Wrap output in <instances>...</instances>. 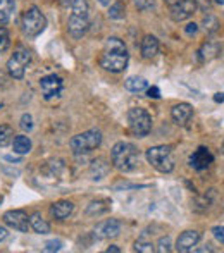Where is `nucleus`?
Returning a JSON list of instances; mask_svg holds the SVG:
<instances>
[{
    "instance_id": "nucleus-1",
    "label": "nucleus",
    "mask_w": 224,
    "mask_h": 253,
    "mask_svg": "<svg viewBox=\"0 0 224 253\" xmlns=\"http://www.w3.org/2000/svg\"><path fill=\"white\" fill-rule=\"evenodd\" d=\"M128 62H130V54H128L126 43L117 36L107 38L100 57V66L105 71L119 74L128 67Z\"/></svg>"
},
{
    "instance_id": "nucleus-2",
    "label": "nucleus",
    "mask_w": 224,
    "mask_h": 253,
    "mask_svg": "<svg viewBox=\"0 0 224 253\" xmlns=\"http://www.w3.org/2000/svg\"><path fill=\"white\" fill-rule=\"evenodd\" d=\"M112 165L121 172H133L138 169L140 152L130 142H117L111 150Z\"/></svg>"
},
{
    "instance_id": "nucleus-3",
    "label": "nucleus",
    "mask_w": 224,
    "mask_h": 253,
    "mask_svg": "<svg viewBox=\"0 0 224 253\" xmlns=\"http://www.w3.org/2000/svg\"><path fill=\"white\" fill-rule=\"evenodd\" d=\"M149 164L152 165L155 171L162 172V174H169V172L174 171L176 167V160L172 148L169 145H157L150 146L145 153Z\"/></svg>"
},
{
    "instance_id": "nucleus-4",
    "label": "nucleus",
    "mask_w": 224,
    "mask_h": 253,
    "mask_svg": "<svg viewBox=\"0 0 224 253\" xmlns=\"http://www.w3.org/2000/svg\"><path fill=\"white\" fill-rule=\"evenodd\" d=\"M21 28H22V33L26 35L28 38H37L38 35H41L47 28V18L45 14L37 7H30L28 11H24L21 19Z\"/></svg>"
},
{
    "instance_id": "nucleus-5",
    "label": "nucleus",
    "mask_w": 224,
    "mask_h": 253,
    "mask_svg": "<svg viewBox=\"0 0 224 253\" xmlns=\"http://www.w3.org/2000/svg\"><path fill=\"white\" fill-rule=\"evenodd\" d=\"M102 145V133L98 129H88L85 133H79L71 138L69 146H71L75 155H83L97 150Z\"/></svg>"
},
{
    "instance_id": "nucleus-6",
    "label": "nucleus",
    "mask_w": 224,
    "mask_h": 253,
    "mask_svg": "<svg viewBox=\"0 0 224 253\" xmlns=\"http://www.w3.org/2000/svg\"><path fill=\"white\" fill-rule=\"evenodd\" d=\"M128 126L136 138H145L152 131V117L145 108L133 107L128 110Z\"/></svg>"
},
{
    "instance_id": "nucleus-7",
    "label": "nucleus",
    "mask_w": 224,
    "mask_h": 253,
    "mask_svg": "<svg viewBox=\"0 0 224 253\" xmlns=\"http://www.w3.org/2000/svg\"><path fill=\"white\" fill-rule=\"evenodd\" d=\"M31 64V52L26 47H18L14 50V54L11 55V59L7 60V71L14 79H22L26 67Z\"/></svg>"
},
{
    "instance_id": "nucleus-8",
    "label": "nucleus",
    "mask_w": 224,
    "mask_h": 253,
    "mask_svg": "<svg viewBox=\"0 0 224 253\" xmlns=\"http://www.w3.org/2000/svg\"><path fill=\"white\" fill-rule=\"evenodd\" d=\"M2 220H4L5 226H9L14 231L28 233V229H30V217L22 210H7L2 216Z\"/></svg>"
},
{
    "instance_id": "nucleus-9",
    "label": "nucleus",
    "mask_w": 224,
    "mask_h": 253,
    "mask_svg": "<svg viewBox=\"0 0 224 253\" xmlns=\"http://www.w3.org/2000/svg\"><path fill=\"white\" fill-rule=\"evenodd\" d=\"M40 88H41V93H43V98H47V100L56 98L62 93L64 79L57 74L43 76V78L40 79Z\"/></svg>"
},
{
    "instance_id": "nucleus-10",
    "label": "nucleus",
    "mask_w": 224,
    "mask_h": 253,
    "mask_svg": "<svg viewBox=\"0 0 224 253\" xmlns=\"http://www.w3.org/2000/svg\"><path fill=\"white\" fill-rule=\"evenodd\" d=\"M197 12V5L195 0H179L178 4L169 7V16L174 22H183L187 19L193 18V14Z\"/></svg>"
},
{
    "instance_id": "nucleus-11",
    "label": "nucleus",
    "mask_w": 224,
    "mask_h": 253,
    "mask_svg": "<svg viewBox=\"0 0 224 253\" xmlns=\"http://www.w3.org/2000/svg\"><path fill=\"white\" fill-rule=\"evenodd\" d=\"M121 233V222L117 219H105L98 222L93 229V236L97 239H109L116 238Z\"/></svg>"
},
{
    "instance_id": "nucleus-12",
    "label": "nucleus",
    "mask_w": 224,
    "mask_h": 253,
    "mask_svg": "<svg viewBox=\"0 0 224 253\" xmlns=\"http://www.w3.org/2000/svg\"><path fill=\"white\" fill-rule=\"evenodd\" d=\"M214 162V155L207 146H198L190 155V165L195 171H205Z\"/></svg>"
},
{
    "instance_id": "nucleus-13",
    "label": "nucleus",
    "mask_w": 224,
    "mask_h": 253,
    "mask_svg": "<svg viewBox=\"0 0 224 253\" xmlns=\"http://www.w3.org/2000/svg\"><path fill=\"white\" fill-rule=\"evenodd\" d=\"M202 239V235L198 231H191V229H188V231H183L181 235H179V238L176 239V252L179 253H188V252H193L195 246L200 243Z\"/></svg>"
},
{
    "instance_id": "nucleus-14",
    "label": "nucleus",
    "mask_w": 224,
    "mask_h": 253,
    "mask_svg": "<svg viewBox=\"0 0 224 253\" xmlns=\"http://www.w3.org/2000/svg\"><path fill=\"white\" fill-rule=\"evenodd\" d=\"M90 28V21L85 16H78V14H71L69 19H67V33L71 35L75 40H79L86 35Z\"/></svg>"
},
{
    "instance_id": "nucleus-15",
    "label": "nucleus",
    "mask_w": 224,
    "mask_h": 253,
    "mask_svg": "<svg viewBox=\"0 0 224 253\" xmlns=\"http://www.w3.org/2000/svg\"><path fill=\"white\" fill-rule=\"evenodd\" d=\"M171 117L178 126H185L187 123H190V119L193 117V107L187 102H181V104H176L171 108Z\"/></svg>"
},
{
    "instance_id": "nucleus-16",
    "label": "nucleus",
    "mask_w": 224,
    "mask_h": 253,
    "mask_svg": "<svg viewBox=\"0 0 224 253\" xmlns=\"http://www.w3.org/2000/svg\"><path fill=\"white\" fill-rule=\"evenodd\" d=\"M75 212V203L69 200H59L50 207V216L57 220H64Z\"/></svg>"
},
{
    "instance_id": "nucleus-17",
    "label": "nucleus",
    "mask_w": 224,
    "mask_h": 253,
    "mask_svg": "<svg viewBox=\"0 0 224 253\" xmlns=\"http://www.w3.org/2000/svg\"><path fill=\"white\" fill-rule=\"evenodd\" d=\"M159 49H161V45H159L157 36H153V35H147V36H143L142 45H140V52H142L143 59H147V60L153 59V57L159 54Z\"/></svg>"
},
{
    "instance_id": "nucleus-18",
    "label": "nucleus",
    "mask_w": 224,
    "mask_h": 253,
    "mask_svg": "<svg viewBox=\"0 0 224 253\" xmlns=\"http://www.w3.org/2000/svg\"><path fill=\"white\" fill-rule=\"evenodd\" d=\"M109 171H111V164L105 159H95L90 165V178L92 181H102L104 178H107Z\"/></svg>"
},
{
    "instance_id": "nucleus-19",
    "label": "nucleus",
    "mask_w": 224,
    "mask_h": 253,
    "mask_svg": "<svg viewBox=\"0 0 224 253\" xmlns=\"http://www.w3.org/2000/svg\"><path fill=\"white\" fill-rule=\"evenodd\" d=\"M111 205L112 201L107 200V198H100V200H93L92 203L86 207L85 214L88 217H100L104 216V214H107L109 210H111Z\"/></svg>"
},
{
    "instance_id": "nucleus-20",
    "label": "nucleus",
    "mask_w": 224,
    "mask_h": 253,
    "mask_svg": "<svg viewBox=\"0 0 224 253\" xmlns=\"http://www.w3.org/2000/svg\"><path fill=\"white\" fill-rule=\"evenodd\" d=\"M30 227L38 235H49L50 233V224L41 217L40 212H35L30 216Z\"/></svg>"
},
{
    "instance_id": "nucleus-21",
    "label": "nucleus",
    "mask_w": 224,
    "mask_h": 253,
    "mask_svg": "<svg viewBox=\"0 0 224 253\" xmlns=\"http://www.w3.org/2000/svg\"><path fill=\"white\" fill-rule=\"evenodd\" d=\"M221 52V45L217 41L212 40H207L205 43L202 45L200 50H198V55L202 57L204 60H210V59H216Z\"/></svg>"
},
{
    "instance_id": "nucleus-22",
    "label": "nucleus",
    "mask_w": 224,
    "mask_h": 253,
    "mask_svg": "<svg viewBox=\"0 0 224 253\" xmlns=\"http://www.w3.org/2000/svg\"><path fill=\"white\" fill-rule=\"evenodd\" d=\"M124 88L128 91H133V93H140V91H145L149 88V83L145 78H140V76H130L124 81Z\"/></svg>"
},
{
    "instance_id": "nucleus-23",
    "label": "nucleus",
    "mask_w": 224,
    "mask_h": 253,
    "mask_svg": "<svg viewBox=\"0 0 224 253\" xmlns=\"http://www.w3.org/2000/svg\"><path fill=\"white\" fill-rule=\"evenodd\" d=\"M16 11L14 0H0V26H5Z\"/></svg>"
},
{
    "instance_id": "nucleus-24",
    "label": "nucleus",
    "mask_w": 224,
    "mask_h": 253,
    "mask_svg": "<svg viewBox=\"0 0 224 253\" xmlns=\"http://www.w3.org/2000/svg\"><path fill=\"white\" fill-rule=\"evenodd\" d=\"M12 150H14V153H18V155H26V153L31 152V140L28 136H16L14 140H12Z\"/></svg>"
},
{
    "instance_id": "nucleus-25",
    "label": "nucleus",
    "mask_w": 224,
    "mask_h": 253,
    "mask_svg": "<svg viewBox=\"0 0 224 253\" xmlns=\"http://www.w3.org/2000/svg\"><path fill=\"white\" fill-rule=\"evenodd\" d=\"M202 28L205 30L207 35H214V33L219 31L221 22H219V19H217L216 16L210 14V12H207V14L204 16V19H202Z\"/></svg>"
},
{
    "instance_id": "nucleus-26",
    "label": "nucleus",
    "mask_w": 224,
    "mask_h": 253,
    "mask_svg": "<svg viewBox=\"0 0 224 253\" xmlns=\"http://www.w3.org/2000/svg\"><path fill=\"white\" fill-rule=\"evenodd\" d=\"M134 252H140V253H152L155 252V246L150 239H147L145 235H142V238H138L134 241V246H133Z\"/></svg>"
},
{
    "instance_id": "nucleus-27",
    "label": "nucleus",
    "mask_w": 224,
    "mask_h": 253,
    "mask_svg": "<svg viewBox=\"0 0 224 253\" xmlns=\"http://www.w3.org/2000/svg\"><path fill=\"white\" fill-rule=\"evenodd\" d=\"M12 140H14V129L7 124H2L0 126V148L11 145Z\"/></svg>"
},
{
    "instance_id": "nucleus-28",
    "label": "nucleus",
    "mask_w": 224,
    "mask_h": 253,
    "mask_svg": "<svg viewBox=\"0 0 224 253\" xmlns=\"http://www.w3.org/2000/svg\"><path fill=\"white\" fill-rule=\"evenodd\" d=\"M71 14H78V16H85V18H88L90 16L88 2H86V0H73Z\"/></svg>"
},
{
    "instance_id": "nucleus-29",
    "label": "nucleus",
    "mask_w": 224,
    "mask_h": 253,
    "mask_svg": "<svg viewBox=\"0 0 224 253\" xmlns=\"http://www.w3.org/2000/svg\"><path fill=\"white\" fill-rule=\"evenodd\" d=\"M109 18L111 19H123L124 18V5L121 2H116V4H111L109 5Z\"/></svg>"
},
{
    "instance_id": "nucleus-30",
    "label": "nucleus",
    "mask_w": 224,
    "mask_h": 253,
    "mask_svg": "<svg viewBox=\"0 0 224 253\" xmlns=\"http://www.w3.org/2000/svg\"><path fill=\"white\" fill-rule=\"evenodd\" d=\"M171 250H172V241H171V238H169V236H162V238L157 241L155 252H159V253H169Z\"/></svg>"
},
{
    "instance_id": "nucleus-31",
    "label": "nucleus",
    "mask_w": 224,
    "mask_h": 253,
    "mask_svg": "<svg viewBox=\"0 0 224 253\" xmlns=\"http://www.w3.org/2000/svg\"><path fill=\"white\" fill-rule=\"evenodd\" d=\"M11 38H9V31L5 30V26H0V54L5 52L9 49Z\"/></svg>"
},
{
    "instance_id": "nucleus-32",
    "label": "nucleus",
    "mask_w": 224,
    "mask_h": 253,
    "mask_svg": "<svg viewBox=\"0 0 224 253\" xmlns=\"http://www.w3.org/2000/svg\"><path fill=\"white\" fill-rule=\"evenodd\" d=\"M133 4L138 11H143V12L155 9V0H133Z\"/></svg>"
},
{
    "instance_id": "nucleus-33",
    "label": "nucleus",
    "mask_w": 224,
    "mask_h": 253,
    "mask_svg": "<svg viewBox=\"0 0 224 253\" xmlns=\"http://www.w3.org/2000/svg\"><path fill=\"white\" fill-rule=\"evenodd\" d=\"M19 126H21L22 131H28V133H30V131L33 129V117H31L30 114H24V116L21 117Z\"/></svg>"
},
{
    "instance_id": "nucleus-34",
    "label": "nucleus",
    "mask_w": 224,
    "mask_h": 253,
    "mask_svg": "<svg viewBox=\"0 0 224 253\" xmlns=\"http://www.w3.org/2000/svg\"><path fill=\"white\" fill-rule=\"evenodd\" d=\"M62 248V241L60 239H52V241L45 243V252H59Z\"/></svg>"
},
{
    "instance_id": "nucleus-35",
    "label": "nucleus",
    "mask_w": 224,
    "mask_h": 253,
    "mask_svg": "<svg viewBox=\"0 0 224 253\" xmlns=\"http://www.w3.org/2000/svg\"><path fill=\"white\" fill-rule=\"evenodd\" d=\"M195 5H197V11L200 9L204 12H210V9H212V2L210 0H195Z\"/></svg>"
},
{
    "instance_id": "nucleus-36",
    "label": "nucleus",
    "mask_w": 224,
    "mask_h": 253,
    "mask_svg": "<svg viewBox=\"0 0 224 253\" xmlns=\"http://www.w3.org/2000/svg\"><path fill=\"white\" fill-rule=\"evenodd\" d=\"M212 235L221 245H224V226H216L212 227Z\"/></svg>"
},
{
    "instance_id": "nucleus-37",
    "label": "nucleus",
    "mask_w": 224,
    "mask_h": 253,
    "mask_svg": "<svg viewBox=\"0 0 224 253\" xmlns=\"http://www.w3.org/2000/svg\"><path fill=\"white\" fill-rule=\"evenodd\" d=\"M185 33H187L188 36L197 35L198 33V24H195V22H188L187 26H185Z\"/></svg>"
},
{
    "instance_id": "nucleus-38",
    "label": "nucleus",
    "mask_w": 224,
    "mask_h": 253,
    "mask_svg": "<svg viewBox=\"0 0 224 253\" xmlns=\"http://www.w3.org/2000/svg\"><path fill=\"white\" fill-rule=\"evenodd\" d=\"M147 97L150 98H161V90L157 88V86H150V88H147Z\"/></svg>"
},
{
    "instance_id": "nucleus-39",
    "label": "nucleus",
    "mask_w": 224,
    "mask_h": 253,
    "mask_svg": "<svg viewBox=\"0 0 224 253\" xmlns=\"http://www.w3.org/2000/svg\"><path fill=\"white\" fill-rule=\"evenodd\" d=\"M105 252H107V253H121V248H119V246H116V245H111L107 250H105Z\"/></svg>"
},
{
    "instance_id": "nucleus-40",
    "label": "nucleus",
    "mask_w": 224,
    "mask_h": 253,
    "mask_svg": "<svg viewBox=\"0 0 224 253\" xmlns=\"http://www.w3.org/2000/svg\"><path fill=\"white\" fill-rule=\"evenodd\" d=\"M5 238H7V229L0 226V241H4Z\"/></svg>"
},
{
    "instance_id": "nucleus-41",
    "label": "nucleus",
    "mask_w": 224,
    "mask_h": 253,
    "mask_svg": "<svg viewBox=\"0 0 224 253\" xmlns=\"http://www.w3.org/2000/svg\"><path fill=\"white\" fill-rule=\"evenodd\" d=\"M214 102H217V104H223V102H224V93H216V95H214Z\"/></svg>"
},
{
    "instance_id": "nucleus-42",
    "label": "nucleus",
    "mask_w": 224,
    "mask_h": 253,
    "mask_svg": "<svg viewBox=\"0 0 224 253\" xmlns=\"http://www.w3.org/2000/svg\"><path fill=\"white\" fill-rule=\"evenodd\" d=\"M98 4L104 5V7H109V5L112 4V0H98Z\"/></svg>"
},
{
    "instance_id": "nucleus-43",
    "label": "nucleus",
    "mask_w": 224,
    "mask_h": 253,
    "mask_svg": "<svg viewBox=\"0 0 224 253\" xmlns=\"http://www.w3.org/2000/svg\"><path fill=\"white\" fill-rule=\"evenodd\" d=\"M179 0H164V4H168L169 7H171V5H174V4H178Z\"/></svg>"
},
{
    "instance_id": "nucleus-44",
    "label": "nucleus",
    "mask_w": 224,
    "mask_h": 253,
    "mask_svg": "<svg viewBox=\"0 0 224 253\" xmlns=\"http://www.w3.org/2000/svg\"><path fill=\"white\" fill-rule=\"evenodd\" d=\"M60 2H62L64 5H71L73 4V0H60Z\"/></svg>"
},
{
    "instance_id": "nucleus-45",
    "label": "nucleus",
    "mask_w": 224,
    "mask_h": 253,
    "mask_svg": "<svg viewBox=\"0 0 224 253\" xmlns=\"http://www.w3.org/2000/svg\"><path fill=\"white\" fill-rule=\"evenodd\" d=\"M216 4H219V5H224V0H214Z\"/></svg>"
},
{
    "instance_id": "nucleus-46",
    "label": "nucleus",
    "mask_w": 224,
    "mask_h": 253,
    "mask_svg": "<svg viewBox=\"0 0 224 253\" xmlns=\"http://www.w3.org/2000/svg\"><path fill=\"white\" fill-rule=\"evenodd\" d=\"M221 152L224 153V142H223V146H221Z\"/></svg>"
},
{
    "instance_id": "nucleus-47",
    "label": "nucleus",
    "mask_w": 224,
    "mask_h": 253,
    "mask_svg": "<svg viewBox=\"0 0 224 253\" xmlns=\"http://www.w3.org/2000/svg\"><path fill=\"white\" fill-rule=\"evenodd\" d=\"M0 203H2V197H0Z\"/></svg>"
}]
</instances>
